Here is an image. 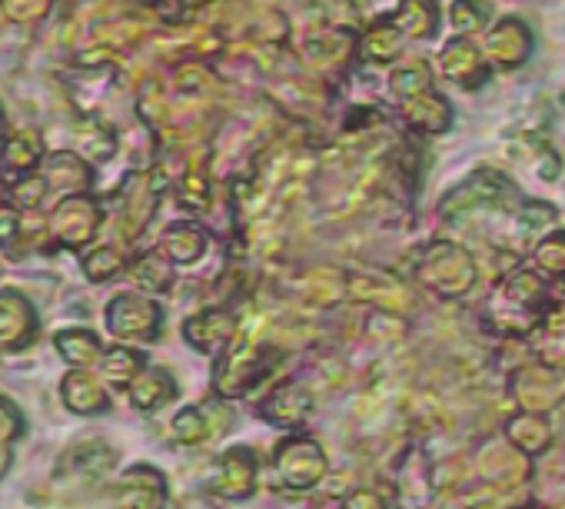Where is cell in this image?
<instances>
[{
	"label": "cell",
	"instance_id": "1",
	"mask_svg": "<svg viewBox=\"0 0 565 509\" xmlns=\"http://www.w3.org/2000/svg\"><path fill=\"white\" fill-rule=\"evenodd\" d=\"M419 277L429 290H436L439 297H462L476 287V264L472 257L456 246V243H436L429 253H426V261L419 264Z\"/></svg>",
	"mask_w": 565,
	"mask_h": 509
},
{
	"label": "cell",
	"instance_id": "2",
	"mask_svg": "<svg viewBox=\"0 0 565 509\" xmlns=\"http://www.w3.org/2000/svg\"><path fill=\"white\" fill-rule=\"evenodd\" d=\"M273 466L279 473V479L290 489H313L317 483L327 479L330 463L323 446L313 436H290L282 439L273 453Z\"/></svg>",
	"mask_w": 565,
	"mask_h": 509
},
{
	"label": "cell",
	"instance_id": "3",
	"mask_svg": "<svg viewBox=\"0 0 565 509\" xmlns=\"http://www.w3.org/2000/svg\"><path fill=\"white\" fill-rule=\"evenodd\" d=\"M269 360H273V353L266 347H239V350L226 353L213 370L216 396L236 400V396H246L249 390H256L273 370Z\"/></svg>",
	"mask_w": 565,
	"mask_h": 509
},
{
	"label": "cell",
	"instance_id": "4",
	"mask_svg": "<svg viewBox=\"0 0 565 509\" xmlns=\"http://www.w3.org/2000/svg\"><path fill=\"white\" fill-rule=\"evenodd\" d=\"M107 330L117 340L153 343L163 330V310L140 294H120L107 307Z\"/></svg>",
	"mask_w": 565,
	"mask_h": 509
},
{
	"label": "cell",
	"instance_id": "5",
	"mask_svg": "<svg viewBox=\"0 0 565 509\" xmlns=\"http://www.w3.org/2000/svg\"><path fill=\"white\" fill-rule=\"evenodd\" d=\"M236 314L230 310H200L193 317H186L183 324V340L206 357H220L233 340H236Z\"/></svg>",
	"mask_w": 565,
	"mask_h": 509
},
{
	"label": "cell",
	"instance_id": "6",
	"mask_svg": "<svg viewBox=\"0 0 565 509\" xmlns=\"http://www.w3.org/2000/svg\"><path fill=\"white\" fill-rule=\"evenodd\" d=\"M213 489L226 499H246L256 489V456L249 446H230L216 459Z\"/></svg>",
	"mask_w": 565,
	"mask_h": 509
},
{
	"label": "cell",
	"instance_id": "7",
	"mask_svg": "<svg viewBox=\"0 0 565 509\" xmlns=\"http://www.w3.org/2000/svg\"><path fill=\"white\" fill-rule=\"evenodd\" d=\"M259 413L266 423H273L279 430H297L313 413V393L303 383H282L266 396Z\"/></svg>",
	"mask_w": 565,
	"mask_h": 509
},
{
	"label": "cell",
	"instance_id": "8",
	"mask_svg": "<svg viewBox=\"0 0 565 509\" xmlns=\"http://www.w3.org/2000/svg\"><path fill=\"white\" fill-rule=\"evenodd\" d=\"M120 499L127 509H163L167 506V479L160 469L137 463L120 479Z\"/></svg>",
	"mask_w": 565,
	"mask_h": 509
},
{
	"label": "cell",
	"instance_id": "9",
	"mask_svg": "<svg viewBox=\"0 0 565 509\" xmlns=\"http://www.w3.org/2000/svg\"><path fill=\"white\" fill-rule=\"evenodd\" d=\"M38 320L24 297L14 290L0 294V350H24L34 340Z\"/></svg>",
	"mask_w": 565,
	"mask_h": 509
},
{
	"label": "cell",
	"instance_id": "10",
	"mask_svg": "<svg viewBox=\"0 0 565 509\" xmlns=\"http://www.w3.org/2000/svg\"><path fill=\"white\" fill-rule=\"evenodd\" d=\"M61 390H64V406L81 413V416H94V413H104L110 406V396H107L104 383L90 370L67 373Z\"/></svg>",
	"mask_w": 565,
	"mask_h": 509
},
{
	"label": "cell",
	"instance_id": "11",
	"mask_svg": "<svg viewBox=\"0 0 565 509\" xmlns=\"http://www.w3.org/2000/svg\"><path fill=\"white\" fill-rule=\"evenodd\" d=\"M173 396H177V380L163 367H143L140 377L130 383V400L143 413H153V410L167 406Z\"/></svg>",
	"mask_w": 565,
	"mask_h": 509
},
{
	"label": "cell",
	"instance_id": "12",
	"mask_svg": "<svg viewBox=\"0 0 565 509\" xmlns=\"http://www.w3.org/2000/svg\"><path fill=\"white\" fill-rule=\"evenodd\" d=\"M505 436H509V443H512L519 453L539 456V453H545L548 443H552V423H548L542 413H515V416H509V423H505Z\"/></svg>",
	"mask_w": 565,
	"mask_h": 509
},
{
	"label": "cell",
	"instance_id": "13",
	"mask_svg": "<svg viewBox=\"0 0 565 509\" xmlns=\"http://www.w3.org/2000/svg\"><path fill=\"white\" fill-rule=\"evenodd\" d=\"M57 350L74 370H90L104 360V347L94 333L87 330H64L57 333Z\"/></svg>",
	"mask_w": 565,
	"mask_h": 509
},
{
	"label": "cell",
	"instance_id": "14",
	"mask_svg": "<svg viewBox=\"0 0 565 509\" xmlns=\"http://www.w3.org/2000/svg\"><path fill=\"white\" fill-rule=\"evenodd\" d=\"M502 297L509 300V307H512L515 314H532V310H539L542 300H545V284H542V277L532 274V271H515V274L505 280Z\"/></svg>",
	"mask_w": 565,
	"mask_h": 509
},
{
	"label": "cell",
	"instance_id": "15",
	"mask_svg": "<svg viewBox=\"0 0 565 509\" xmlns=\"http://www.w3.org/2000/svg\"><path fill=\"white\" fill-rule=\"evenodd\" d=\"M143 367H147L143 357H140L137 350H130V347H114V350H107L104 360H100L104 380L114 383V386H127V390H130V383L140 377Z\"/></svg>",
	"mask_w": 565,
	"mask_h": 509
},
{
	"label": "cell",
	"instance_id": "16",
	"mask_svg": "<svg viewBox=\"0 0 565 509\" xmlns=\"http://www.w3.org/2000/svg\"><path fill=\"white\" fill-rule=\"evenodd\" d=\"M206 246V236L196 230V226H173L170 236H167V250L177 264H193L200 261V253Z\"/></svg>",
	"mask_w": 565,
	"mask_h": 509
},
{
	"label": "cell",
	"instance_id": "17",
	"mask_svg": "<svg viewBox=\"0 0 565 509\" xmlns=\"http://www.w3.org/2000/svg\"><path fill=\"white\" fill-rule=\"evenodd\" d=\"M173 436L186 446H196L210 436V420L203 413V406H183L177 416H173Z\"/></svg>",
	"mask_w": 565,
	"mask_h": 509
},
{
	"label": "cell",
	"instance_id": "18",
	"mask_svg": "<svg viewBox=\"0 0 565 509\" xmlns=\"http://www.w3.org/2000/svg\"><path fill=\"white\" fill-rule=\"evenodd\" d=\"M134 277L143 290H153V294H163L170 290L173 284V271L163 257H157V253H150V257H143L137 267H134Z\"/></svg>",
	"mask_w": 565,
	"mask_h": 509
},
{
	"label": "cell",
	"instance_id": "19",
	"mask_svg": "<svg viewBox=\"0 0 565 509\" xmlns=\"http://www.w3.org/2000/svg\"><path fill=\"white\" fill-rule=\"evenodd\" d=\"M535 264L552 277H565V236L562 233H552L535 246Z\"/></svg>",
	"mask_w": 565,
	"mask_h": 509
},
{
	"label": "cell",
	"instance_id": "20",
	"mask_svg": "<svg viewBox=\"0 0 565 509\" xmlns=\"http://www.w3.org/2000/svg\"><path fill=\"white\" fill-rule=\"evenodd\" d=\"M343 509H386V502L373 489H353V492H347Z\"/></svg>",
	"mask_w": 565,
	"mask_h": 509
}]
</instances>
